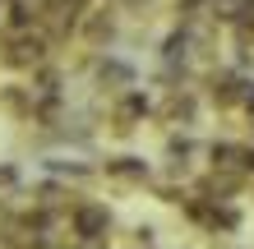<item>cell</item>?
I'll use <instances>...</instances> for the list:
<instances>
[{
    "label": "cell",
    "mask_w": 254,
    "mask_h": 249,
    "mask_svg": "<svg viewBox=\"0 0 254 249\" xmlns=\"http://www.w3.org/2000/svg\"><path fill=\"white\" fill-rule=\"evenodd\" d=\"M74 240H83V245H97V240H107V231H111V208L107 203H79L74 208Z\"/></svg>",
    "instance_id": "cell-2"
},
{
    "label": "cell",
    "mask_w": 254,
    "mask_h": 249,
    "mask_svg": "<svg viewBox=\"0 0 254 249\" xmlns=\"http://www.w3.org/2000/svg\"><path fill=\"white\" fill-rule=\"evenodd\" d=\"M194 152H199V148H194V139H185V134H171L167 139V162H171V171H185Z\"/></svg>",
    "instance_id": "cell-9"
},
{
    "label": "cell",
    "mask_w": 254,
    "mask_h": 249,
    "mask_svg": "<svg viewBox=\"0 0 254 249\" xmlns=\"http://www.w3.org/2000/svg\"><path fill=\"white\" fill-rule=\"evenodd\" d=\"M0 111H5L9 120H33L37 101H33V93H28L23 83H0Z\"/></svg>",
    "instance_id": "cell-6"
},
{
    "label": "cell",
    "mask_w": 254,
    "mask_h": 249,
    "mask_svg": "<svg viewBox=\"0 0 254 249\" xmlns=\"http://www.w3.org/2000/svg\"><path fill=\"white\" fill-rule=\"evenodd\" d=\"M97 88H111V93H134V69L125 60H116V55H102L97 60Z\"/></svg>",
    "instance_id": "cell-7"
},
{
    "label": "cell",
    "mask_w": 254,
    "mask_h": 249,
    "mask_svg": "<svg viewBox=\"0 0 254 249\" xmlns=\"http://www.w3.org/2000/svg\"><path fill=\"white\" fill-rule=\"evenodd\" d=\"M47 47L51 42L42 37V33H5L0 37V60H5L9 69H42L47 65Z\"/></svg>",
    "instance_id": "cell-1"
},
{
    "label": "cell",
    "mask_w": 254,
    "mask_h": 249,
    "mask_svg": "<svg viewBox=\"0 0 254 249\" xmlns=\"http://www.w3.org/2000/svg\"><path fill=\"white\" fill-rule=\"evenodd\" d=\"M107 180H116V185H143L148 180V162L143 157H134V152H121V157H107Z\"/></svg>",
    "instance_id": "cell-8"
},
{
    "label": "cell",
    "mask_w": 254,
    "mask_h": 249,
    "mask_svg": "<svg viewBox=\"0 0 254 249\" xmlns=\"http://www.w3.org/2000/svg\"><path fill=\"white\" fill-rule=\"evenodd\" d=\"M79 37L93 51H107L111 42H116V14L111 9H88V14H79Z\"/></svg>",
    "instance_id": "cell-5"
},
{
    "label": "cell",
    "mask_w": 254,
    "mask_h": 249,
    "mask_svg": "<svg viewBox=\"0 0 254 249\" xmlns=\"http://www.w3.org/2000/svg\"><path fill=\"white\" fill-rule=\"evenodd\" d=\"M157 115H162L171 129H190L194 120H199V97H194L190 88H167V97H162Z\"/></svg>",
    "instance_id": "cell-4"
},
{
    "label": "cell",
    "mask_w": 254,
    "mask_h": 249,
    "mask_svg": "<svg viewBox=\"0 0 254 249\" xmlns=\"http://www.w3.org/2000/svg\"><path fill=\"white\" fill-rule=\"evenodd\" d=\"M56 175H74V180H83V175H93V166L88 162H51Z\"/></svg>",
    "instance_id": "cell-11"
},
{
    "label": "cell",
    "mask_w": 254,
    "mask_h": 249,
    "mask_svg": "<svg viewBox=\"0 0 254 249\" xmlns=\"http://www.w3.org/2000/svg\"><path fill=\"white\" fill-rule=\"evenodd\" d=\"M236 60H241V65H254V23L236 28Z\"/></svg>",
    "instance_id": "cell-10"
},
{
    "label": "cell",
    "mask_w": 254,
    "mask_h": 249,
    "mask_svg": "<svg viewBox=\"0 0 254 249\" xmlns=\"http://www.w3.org/2000/svg\"><path fill=\"white\" fill-rule=\"evenodd\" d=\"M61 249H88V245H83V240H74V245H61Z\"/></svg>",
    "instance_id": "cell-12"
},
{
    "label": "cell",
    "mask_w": 254,
    "mask_h": 249,
    "mask_svg": "<svg viewBox=\"0 0 254 249\" xmlns=\"http://www.w3.org/2000/svg\"><path fill=\"white\" fill-rule=\"evenodd\" d=\"M245 88H250V79L241 69H217V74H208V101L217 111H231L245 101Z\"/></svg>",
    "instance_id": "cell-3"
}]
</instances>
